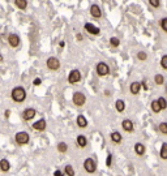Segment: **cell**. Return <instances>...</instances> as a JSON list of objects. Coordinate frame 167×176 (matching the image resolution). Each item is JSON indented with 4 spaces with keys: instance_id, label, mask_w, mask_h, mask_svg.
I'll use <instances>...</instances> for the list:
<instances>
[{
    "instance_id": "cell-17",
    "label": "cell",
    "mask_w": 167,
    "mask_h": 176,
    "mask_svg": "<svg viewBox=\"0 0 167 176\" xmlns=\"http://www.w3.org/2000/svg\"><path fill=\"white\" fill-rule=\"evenodd\" d=\"M134 153H136L138 157H143L144 154H145V146H144V143H141V142L134 143Z\"/></svg>"
},
{
    "instance_id": "cell-34",
    "label": "cell",
    "mask_w": 167,
    "mask_h": 176,
    "mask_svg": "<svg viewBox=\"0 0 167 176\" xmlns=\"http://www.w3.org/2000/svg\"><path fill=\"white\" fill-rule=\"evenodd\" d=\"M111 162H112V155H111V154H108V155H107V159H106V166H107V167H111Z\"/></svg>"
},
{
    "instance_id": "cell-30",
    "label": "cell",
    "mask_w": 167,
    "mask_h": 176,
    "mask_svg": "<svg viewBox=\"0 0 167 176\" xmlns=\"http://www.w3.org/2000/svg\"><path fill=\"white\" fill-rule=\"evenodd\" d=\"M137 59H138V60H141V62H145V60L148 59V53H146V52H144V51L137 52Z\"/></svg>"
},
{
    "instance_id": "cell-1",
    "label": "cell",
    "mask_w": 167,
    "mask_h": 176,
    "mask_svg": "<svg viewBox=\"0 0 167 176\" xmlns=\"http://www.w3.org/2000/svg\"><path fill=\"white\" fill-rule=\"evenodd\" d=\"M10 98L15 100L16 103H22L26 99V90H25L22 86H16L10 91Z\"/></svg>"
},
{
    "instance_id": "cell-12",
    "label": "cell",
    "mask_w": 167,
    "mask_h": 176,
    "mask_svg": "<svg viewBox=\"0 0 167 176\" xmlns=\"http://www.w3.org/2000/svg\"><path fill=\"white\" fill-rule=\"evenodd\" d=\"M122 128L124 132H128V133H131V132L134 131V125H133V121L129 120V119H125L122 121Z\"/></svg>"
},
{
    "instance_id": "cell-36",
    "label": "cell",
    "mask_w": 167,
    "mask_h": 176,
    "mask_svg": "<svg viewBox=\"0 0 167 176\" xmlns=\"http://www.w3.org/2000/svg\"><path fill=\"white\" fill-rule=\"evenodd\" d=\"M64 174H63V172L62 171H60V170H56L55 172H54V176H63Z\"/></svg>"
},
{
    "instance_id": "cell-20",
    "label": "cell",
    "mask_w": 167,
    "mask_h": 176,
    "mask_svg": "<svg viewBox=\"0 0 167 176\" xmlns=\"http://www.w3.org/2000/svg\"><path fill=\"white\" fill-rule=\"evenodd\" d=\"M10 168V163L8 159H5V158H3L1 160H0V170L3 172H8Z\"/></svg>"
},
{
    "instance_id": "cell-32",
    "label": "cell",
    "mask_w": 167,
    "mask_h": 176,
    "mask_svg": "<svg viewBox=\"0 0 167 176\" xmlns=\"http://www.w3.org/2000/svg\"><path fill=\"white\" fill-rule=\"evenodd\" d=\"M149 4H150L153 8H159V5H161V0H149Z\"/></svg>"
},
{
    "instance_id": "cell-26",
    "label": "cell",
    "mask_w": 167,
    "mask_h": 176,
    "mask_svg": "<svg viewBox=\"0 0 167 176\" xmlns=\"http://www.w3.org/2000/svg\"><path fill=\"white\" fill-rule=\"evenodd\" d=\"M64 172H65L67 176H74V170L71 164H67L65 168H64Z\"/></svg>"
},
{
    "instance_id": "cell-29",
    "label": "cell",
    "mask_w": 167,
    "mask_h": 176,
    "mask_svg": "<svg viewBox=\"0 0 167 176\" xmlns=\"http://www.w3.org/2000/svg\"><path fill=\"white\" fill-rule=\"evenodd\" d=\"M157 100H158L159 105H161L162 110H166V108H167V100H166V98H163V97H159Z\"/></svg>"
},
{
    "instance_id": "cell-22",
    "label": "cell",
    "mask_w": 167,
    "mask_h": 176,
    "mask_svg": "<svg viewBox=\"0 0 167 176\" xmlns=\"http://www.w3.org/2000/svg\"><path fill=\"white\" fill-rule=\"evenodd\" d=\"M115 108L118 112H123V111L125 110V102H124L123 99H118L115 102Z\"/></svg>"
},
{
    "instance_id": "cell-33",
    "label": "cell",
    "mask_w": 167,
    "mask_h": 176,
    "mask_svg": "<svg viewBox=\"0 0 167 176\" xmlns=\"http://www.w3.org/2000/svg\"><path fill=\"white\" fill-rule=\"evenodd\" d=\"M161 67L163 68V69L167 71V55H163L162 59H161Z\"/></svg>"
},
{
    "instance_id": "cell-24",
    "label": "cell",
    "mask_w": 167,
    "mask_h": 176,
    "mask_svg": "<svg viewBox=\"0 0 167 176\" xmlns=\"http://www.w3.org/2000/svg\"><path fill=\"white\" fill-rule=\"evenodd\" d=\"M67 150H68V145H67L65 142H59L58 143V151L59 153H67Z\"/></svg>"
},
{
    "instance_id": "cell-5",
    "label": "cell",
    "mask_w": 167,
    "mask_h": 176,
    "mask_svg": "<svg viewBox=\"0 0 167 176\" xmlns=\"http://www.w3.org/2000/svg\"><path fill=\"white\" fill-rule=\"evenodd\" d=\"M81 80H82V74H81V72L79 69H73V71L69 72V74H68V84L74 85V84H77V82H80Z\"/></svg>"
},
{
    "instance_id": "cell-39",
    "label": "cell",
    "mask_w": 167,
    "mask_h": 176,
    "mask_svg": "<svg viewBox=\"0 0 167 176\" xmlns=\"http://www.w3.org/2000/svg\"><path fill=\"white\" fill-rule=\"evenodd\" d=\"M1 62H3V55L0 53V63H1Z\"/></svg>"
},
{
    "instance_id": "cell-11",
    "label": "cell",
    "mask_w": 167,
    "mask_h": 176,
    "mask_svg": "<svg viewBox=\"0 0 167 176\" xmlns=\"http://www.w3.org/2000/svg\"><path fill=\"white\" fill-rule=\"evenodd\" d=\"M89 12H90V16L93 17V19H95V20H98V19H101L102 17V9H101V7H99L98 4H91Z\"/></svg>"
},
{
    "instance_id": "cell-7",
    "label": "cell",
    "mask_w": 167,
    "mask_h": 176,
    "mask_svg": "<svg viewBox=\"0 0 167 176\" xmlns=\"http://www.w3.org/2000/svg\"><path fill=\"white\" fill-rule=\"evenodd\" d=\"M35 115H37L35 108L27 107V108H25L22 112H21V117H22V120H25V121H30V120H33L35 117Z\"/></svg>"
},
{
    "instance_id": "cell-14",
    "label": "cell",
    "mask_w": 167,
    "mask_h": 176,
    "mask_svg": "<svg viewBox=\"0 0 167 176\" xmlns=\"http://www.w3.org/2000/svg\"><path fill=\"white\" fill-rule=\"evenodd\" d=\"M141 86H143V84H141V82H138V81L132 82V84H131V86H129V91H131V94L137 95L138 93H140V90H141Z\"/></svg>"
},
{
    "instance_id": "cell-13",
    "label": "cell",
    "mask_w": 167,
    "mask_h": 176,
    "mask_svg": "<svg viewBox=\"0 0 167 176\" xmlns=\"http://www.w3.org/2000/svg\"><path fill=\"white\" fill-rule=\"evenodd\" d=\"M46 127H47V123H46L45 119H39L38 121L33 123V129H35V131H38V132H43Z\"/></svg>"
},
{
    "instance_id": "cell-9",
    "label": "cell",
    "mask_w": 167,
    "mask_h": 176,
    "mask_svg": "<svg viewBox=\"0 0 167 176\" xmlns=\"http://www.w3.org/2000/svg\"><path fill=\"white\" fill-rule=\"evenodd\" d=\"M46 65H47V68L50 71H58L60 68V60L58 59V57H55V56H51V57H48L47 59Z\"/></svg>"
},
{
    "instance_id": "cell-25",
    "label": "cell",
    "mask_w": 167,
    "mask_h": 176,
    "mask_svg": "<svg viewBox=\"0 0 167 176\" xmlns=\"http://www.w3.org/2000/svg\"><path fill=\"white\" fill-rule=\"evenodd\" d=\"M154 82L155 85H163V82H165V77L162 76V74H155L154 76Z\"/></svg>"
},
{
    "instance_id": "cell-38",
    "label": "cell",
    "mask_w": 167,
    "mask_h": 176,
    "mask_svg": "<svg viewBox=\"0 0 167 176\" xmlns=\"http://www.w3.org/2000/svg\"><path fill=\"white\" fill-rule=\"evenodd\" d=\"M64 46H65V43H64V41H62L60 42V47H64Z\"/></svg>"
},
{
    "instance_id": "cell-18",
    "label": "cell",
    "mask_w": 167,
    "mask_h": 176,
    "mask_svg": "<svg viewBox=\"0 0 167 176\" xmlns=\"http://www.w3.org/2000/svg\"><path fill=\"white\" fill-rule=\"evenodd\" d=\"M110 138H111V141L114 142V143H120L123 141V136L119 133V132H112L111 134H110Z\"/></svg>"
},
{
    "instance_id": "cell-15",
    "label": "cell",
    "mask_w": 167,
    "mask_h": 176,
    "mask_svg": "<svg viewBox=\"0 0 167 176\" xmlns=\"http://www.w3.org/2000/svg\"><path fill=\"white\" fill-rule=\"evenodd\" d=\"M76 142H77V145H79V148H81V149L86 148V145H88V140H86V137H85L84 134H79V136H77Z\"/></svg>"
},
{
    "instance_id": "cell-8",
    "label": "cell",
    "mask_w": 167,
    "mask_h": 176,
    "mask_svg": "<svg viewBox=\"0 0 167 176\" xmlns=\"http://www.w3.org/2000/svg\"><path fill=\"white\" fill-rule=\"evenodd\" d=\"M84 168L88 174H93V172H95V170H97V163H95V160L93 158H88L84 162Z\"/></svg>"
},
{
    "instance_id": "cell-28",
    "label": "cell",
    "mask_w": 167,
    "mask_h": 176,
    "mask_svg": "<svg viewBox=\"0 0 167 176\" xmlns=\"http://www.w3.org/2000/svg\"><path fill=\"white\" fill-rule=\"evenodd\" d=\"M159 26L162 27V30L167 33V17H163V19L159 20Z\"/></svg>"
},
{
    "instance_id": "cell-6",
    "label": "cell",
    "mask_w": 167,
    "mask_h": 176,
    "mask_svg": "<svg viewBox=\"0 0 167 176\" xmlns=\"http://www.w3.org/2000/svg\"><path fill=\"white\" fill-rule=\"evenodd\" d=\"M7 42H8V45H9L12 48H17V47H19V46L21 45V38H20L19 34L10 33V34H8Z\"/></svg>"
},
{
    "instance_id": "cell-31",
    "label": "cell",
    "mask_w": 167,
    "mask_h": 176,
    "mask_svg": "<svg viewBox=\"0 0 167 176\" xmlns=\"http://www.w3.org/2000/svg\"><path fill=\"white\" fill-rule=\"evenodd\" d=\"M159 132H161L162 134H167V123L166 121L159 124Z\"/></svg>"
},
{
    "instance_id": "cell-3",
    "label": "cell",
    "mask_w": 167,
    "mask_h": 176,
    "mask_svg": "<svg viewBox=\"0 0 167 176\" xmlns=\"http://www.w3.org/2000/svg\"><path fill=\"white\" fill-rule=\"evenodd\" d=\"M72 102H73V105L77 106V107L84 106L85 103H86V95H85L82 91H76V93H73V95H72Z\"/></svg>"
},
{
    "instance_id": "cell-27",
    "label": "cell",
    "mask_w": 167,
    "mask_h": 176,
    "mask_svg": "<svg viewBox=\"0 0 167 176\" xmlns=\"http://www.w3.org/2000/svg\"><path fill=\"white\" fill-rule=\"evenodd\" d=\"M110 45H111L112 47H119L120 39L118 37H111V38H110Z\"/></svg>"
},
{
    "instance_id": "cell-21",
    "label": "cell",
    "mask_w": 167,
    "mask_h": 176,
    "mask_svg": "<svg viewBox=\"0 0 167 176\" xmlns=\"http://www.w3.org/2000/svg\"><path fill=\"white\" fill-rule=\"evenodd\" d=\"M150 107H151V111H153L154 114H158V112H161V111H162V107H161V105L158 103V100H157V99L151 100Z\"/></svg>"
},
{
    "instance_id": "cell-37",
    "label": "cell",
    "mask_w": 167,
    "mask_h": 176,
    "mask_svg": "<svg viewBox=\"0 0 167 176\" xmlns=\"http://www.w3.org/2000/svg\"><path fill=\"white\" fill-rule=\"evenodd\" d=\"M76 38H77V41H82V35H81V34H77Z\"/></svg>"
},
{
    "instance_id": "cell-19",
    "label": "cell",
    "mask_w": 167,
    "mask_h": 176,
    "mask_svg": "<svg viewBox=\"0 0 167 176\" xmlns=\"http://www.w3.org/2000/svg\"><path fill=\"white\" fill-rule=\"evenodd\" d=\"M76 123H77V125H79V128H86L88 127V120L84 115H79V116H77Z\"/></svg>"
},
{
    "instance_id": "cell-10",
    "label": "cell",
    "mask_w": 167,
    "mask_h": 176,
    "mask_svg": "<svg viewBox=\"0 0 167 176\" xmlns=\"http://www.w3.org/2000/svg\"><path fill=\"white\" fill-rule=\"evenodd\" d=\"M84 29H85V31H88V33L91 35H99V33H101V29L98 26H95V25L91 22H85Z\"/></svg>"
},
{
    "instance_id": "cell-35",
    "label": "cell",
    "mask_w": 167,
    "mask_h": 176,
    "mask_svg": "<svg viewBox=\"0 0 167 176\" xmlns=\"http://www.w3.org/2000/svg\"><path fill=\"white\" fill-rule=\"evenodd\" d=\"M41 82H42V80H41L39 77H37V78H35V80L33 81V84H34V86H39Z\"/></svg>"
},
{
    "instance_id": "cell-16",
    "label": "cell",
    "mask_w": 167,
    "mask_h": 176,
    "mask_svg": "<svg viewBox=\"0 0 167 176\" xmlns=\"http://www.w3.org/2000/svg\"><path fill=\"white\" fill-rule=\"evenodd\" d=\"M16 8L20 10H26L27 9V0H13Z\"/></svg>"
},
{
    "instance_id": "cell-2",
    "label": "cell",
    "mask_w": 167,
    "mask_h": 176,
    "mask_svg": "<svg viewBox=\"0 0 167 176\" xmlns=\"http://www.w3.org/2000/svg\"><path fill=\"white\" fill-rule=\"evenodd\" d=\"M15 141L17 145H20V146H22V145H27L30 141V136L27 132H25V131H21V132H17L16 136H15Z\"/></svg>"
},
{
    "instance_id": "cell-4",
    "label": "cell",
    "mask_w": 167,
    "mask_h": 176,
    "mask_svg": "<svg viewBox=\"0 0 167 176\" xmlns=\"http://www.w3.org/2000/svg\"><path fill=\"white\" fill-rule=\"evenodd\" d=\"M95 72H97V74H98L99 77H106L110 73L108 64L105 63V62H99L97 64V67H95Z\"/></svg>"
},
{
    "instance_id": "cell-23",
    "label": "cell",
    "mask_w": 167,
    "mask_h": 176,
    "mask_svg": "<svg viewBox=\"0 0 167 176\" xmlns=\"http://www.w3.org/2000/svg\"><path fill=\"white\" fill-rule=\"evenodd\" d=\"M161 158L163 160H167V142L162 143V148H161Z\"/></svg>"
}]
</instances>
